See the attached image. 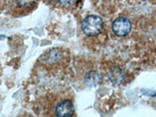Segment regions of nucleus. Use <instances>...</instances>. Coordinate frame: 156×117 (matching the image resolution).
Here are the masks:
<instances>
[{
    "mask_svg": "<svg viewBox=\"0 0 156 117\" xmlns=\"http://www.w3.org/2000/svg\"><path fill=\"white\" fill-rule=\"evenodd\" d=\"M104 23L100 16L97 15H90L83 20L81 28L87 36L94 37L97 36L102 31Z\"/></svg>",
    "mask_w": 156,
    "mask_h": 117,
    "instance_id": "nucleus-1",
    "label": "nucleus"
},
{
    "mask_svg": "<svg viewBox=\"0 0 156 117\" xmlns=\"http://www.w3.org/2000/svg\"><path fill=\"white\" fill-rule=\"evenodd\" d=\"M64 58L65 54L63 50L55 48L48 50L38 58V60L47 67H54L64 62Z\"/></svg>",
    "mask_w": 156,
    "mask_h": 117,
    "instance_id": "nucleus-2",
    "label": "nucleus"
},
{
    "mask_svg": "<svg viewBox=\"0 0 156 117\" xmlns=\"http://www.w3.org/2000/svg\"><path fill=\"white\" fill-rule=\"evenodd\" d=\"M112 29L115 35L125 37L131 30V23L126 17H118L112 23Z\"/></svg>",
    "mask_w": 156,
    "mask_h": 117,
    "instance_id": "nucleus-3",
    "label": "nucleus"
},
{
    "mask_svg": "<svg viewBox=\"0 0 156 117\" xmlns=\"http://www.w3.org/2000/svg\"><path fill=\"white\" fill-rule=\"evenodd\" d=\"M75 112V108L73 102L69 99L61 100L56 104L54 110L55 116L66 117L72 116Z\"/></svg>",
    "mask_w": 156,
    "mask_h": 117,
    "instance_id": "nucleus-4",
    "label": "nucleus"
},
{
    "mask_svg": "<svg viewBox=\"0 0 156 117\" xmlns=\"http://www.w3.org/2000/svg\"><path fill=\"white\" fill-rule=\"evenodd\" d=\"M108 80L111 83L115 85H120L126 81V73L121 68L114 67L108 72Z\"/></svg>",
    "mask_w": 156,
    "mask_h": 117,
    "instance_id": "nucleus-5",
    "label": "nucleus"
},
{
    "mask_svg": "<svg viewBox=\"0 0 156 117\" xmlns=\"http://www.w3.org/2000/svg\"><path fill=\"white\" fill-rule=\"evenodd\" d=\"M102 76L97 71H90L84 76V82L87 86L94 87V86L98 85L102 82Z\"/></svg>",
    "mask_w": 156,
    "mask_h": 117,
    "instance_id": "nucleus-6",
    "label": "nucleus"
},
{
    "mask_svg": "<svg viewBox=\"0 0 156 117\" xmlns=\"http://www.w3.org/2000/svg\"><path fill=\"white\" fill-rule=\"evenodd\" d=\"M37 0H16L17 6L20 9H27L37 3Z\"/></svg>",
    "mask_w": 156,
    "mask_h": 117,
    "instance_id": "nucleus-7",
    "label": "nucleus"
},
{
    "mask_svg": "<svg viewBox=\"0 0 156 117\" xmlns=\"http://www.w3.org/2000/svg\"><path fill=\"white\" fill-rule=\"evenodd\" d=\"M75 0H57L58 5L63 8H69L74 3Z\"/></svg>",
    "mask_w": 156,
    "mask_h": 117,
    "instance_id": "nucleus-8",
    "label": "nucleus"
},
{
    "mask_svg": "<svg viewBox=\"0 0 156 117\" xmlns=\"http://www.w3.org/2000/svg\"><path fill=\"white\" fill-rule=\"evenodd\" d=\"M143 1H147V0H143Z\"/></svg>",
    "mask_w": 156,
    "mask_h": 117,
    "instance_id": "nucleus-9",
    "label": "nucleus"
}]
</instances>
